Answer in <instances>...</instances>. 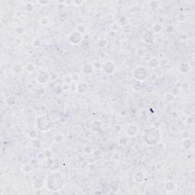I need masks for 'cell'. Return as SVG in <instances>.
Returning a JSON list of instances; mask_svg holds the SVG:
<instances>
[{"instance_id": "cell-26", "label": "cell", "mask_w": 195, "mask_h": 195, "mask_svg": "<svg viewBox=\"0 0 195 195\" xmlns=\"http://www.w3.org/2000/svg\"><path fill=\"white\" fill-rule=\"evenodd\" d=\"M25 69L29 73H33L36 69V66L32 63H28L25 66Z\"/></svg>"}, {"instance_id": "cell-41", "label": "cell", "mask_w": 195, "mask_h": 195, "mask_svg": "<svg viewBox=\"0 0 195 195\" xmlns=\"http://www.w3.org/2000/svg\"><path fill=\"white\" fill-rule=\"evenodd\" d=\"M171 92L176 97L177 95H179V93H180V89H179L178 88H177V87H174V88H173L172 89Z\"/></svg>"}, {"instance_id": "cell-8", "label": "cell", "mask_w": 195, "mask_h": 195, "mask_svg": "<svg viewBox=\"0 0 195 195\" xmlns=\"http://www.w3.org/2000/svg\"><path fill=\"white\" fill-rule=\"evenodd\" d=\"M138 131H139V128L135 124H130V125H128L125 128V133H126V134L128 136H130V137L136 136V134L138 133Z\"/></svg>"}, {"instance_id": "cell-45", "label": "cell", "mask_w": 195, "mask_h": 195, "mask_svg": "<svg viewBox=\"0 0 195 195\" xmlns=\"http://www.w3.org/2000/svg\"><path fill=\"white\" fill-rule=\"evenodd\" d=\"M44 153H45V155H46L47 159V158H50L51 155H52V152H51L50 150H48V149L44 150Z\"/></svg>"}, {"instance_id": "cell-1", "label": "cell", "mask_w": 195, "mask_h": 195, "mask_svg": "<svg viewBox=\"0 0 195 195\" xmlns=\"http://www.w3.org/2000/svg\"><path fill=\"white\" fill-rule=\"evenodd\" d=\"M162 140L161 132L156 127H150L145 131L143 140L148 146H155Z\"/></svg>"}, {"instance_id": "cell-39", "label": "cell", "mask_w": 195, "mask_h": 195, "mask_svg": "<svg viewBox=\"0 0 195 195\" xmlns=\"http://www.w3.org/2000/svg\"><path fill=\"white\" fill-rule=\"evenodd\" d=\"M49 18H47V17H43L41 19V21H40V22H41V24H42V25H43V26H47L48 24H49Z\"/></svg>"}, {"instance_id": "cell-49", "label": "cell", "mask_w": 195, "mask_h": 195, "mask_svg": "<svg viewBox=\"0 0 195 195\" xmlns=\"http://www.w3.org/2000/svg\"><path fill=\"white\" fill-rule=\"evenodd\" d=\"M166 31L168 33H172L174 31V28L173 26L172 25H168L167 28H166Z\"/></svg>"}, {"instance_id": "cell-7", "label": "cell", "mask_w": 195, "mask_h": 195, "mask_svg": "<svg viewBox=\"0 0 195 195\" xmlns=\"http://www.w3.org/2000/svg\"><path fill=\"white\" fill-rule=\"evenodd\" d=\"M82 34H81L80 33H79L78 31H74V32L71 33L70 35L69 36V42L72 44L76 45L78 43H81L82 40Z\"/></svg>"}, {"instance_id": "cell-3", "label": "cell", "mask_w": 195, "mask_h": 195, "mask_svg": "<svg viewBox=\"0 0 195 195\" xmlns=\"http://www.w3.org/2000/svg\"><path fill=\"white\" fill-rule=\"evenodd\" d=\"M53 120L49 116V114H43L39 116L36 120L37 128L41 132H47L53 127Z\"/></svg>"}, {"instance_id": "cell-50", "label": "cell", "mask_w": 195, "mask_h": 195, "mask_svg": "<svg viewBox=\"0 0 195 195\" xmlns=\"http://www.w3.org/2000/svg\"><path fill=\"white\" fill-rule=\"evenodd\" d=\"M38 3H40V4H41V5H46V4H47V3H49V2H42V1H39L38 2Z\"/></svg>"}, {"instance_id": "cell-42", "label": "cell", "mask_w": 195, "mask_h": 195, "mask_svg": "<svg viewBox=\"0 0 195 195\" xmlns=\"http://www.w3.org/2000/svg\"><path fill=\"white\" fill-rule=\"evenodd\" d=\"M193 122H194V118H193L192 117L188 116V117H187V118L185 119V124H187V125H191V124H193Z\"/></svg>"}, {"instance_id": "cell-15", "label": "cell", "mask_w": 195, "mask_h": 195, "mask_svg": "<svg viewBox=\"0 0 195 195\" xmlns=\"http://www.w3.org/2000/svg\"><path fill=\"white\" fill-rule=\"evenodd\" d=\"M93 69H94L93 65L91 64V63H85L84 65L82 66V72L86 75L91 74L93 72Z\"/></svg>"}, {"instance_id": "cell-12", "label": "cell", "mask_w": 195, "mask_h": 195, "mask_svg": "<svg viewBox=\"0 0 195 195\" xmlns=\"http://www.w3.org/2000/svg\"><path fill=\"white\" fill-rule=\"evenodd\" d=\"M176 187V184L172 181H168L164 184V189L167 192H173L174 191H175Z\"/></svg>"}, {"instance_id": "cell-43", "label": "cell", "mask_w": 195, "mask_h": 195, "mask_svg": "<svg viewBox=\"0 0 195 195\" xmlns=\"http://www.w3.org/2000/svg\"><path fill=\"white\" fill-rule=\"evenodd\" d=\"M64 82H65L68 85V84H70V83H72L73 82V80H72V78H71V76H66L65 78H64Z\"/></svg>"}, {"instance_id": "cell-20", "label": "cell", "mask_w": 195, "mask_h": 195, "mask_svg": "<svg viewBox=\"0 0 195 195\" xmlns=\"http://www.w3.org/2000/svg\"><path fill=\"white\" fill-rule=\"evenodd\" d=\"M22 171L25 174L31 173L33 171L32 165L30 164V163H27V164L23 165L22 166Z\"/></svg>"}, {"instance_id": "cell-19", "label": "cell", "mask_w": 195, "mask_h": 195, "mask_svg": "<svg viewBox=\"0 0 195 195\" xmlns=\"http://www.w3.org/2000/svg\"><path fill=\"white\" fill-rule=\"evenodd\" d=\"M159 60L156 57L151 58L148 62V66L150 68H156L159 66Z\"/></svg>"}, {"instance_id": "cell-32", "label": "cell", "mask_w": 195, "mask_h": 195, "mask_svg": "<svg viewBox=\"0 0 195 195\" xmlns=\"http://www.w3.org/2000/svg\"><path fill=\"white\" fill-rule=\"evenodd\" d=\"M46 159H47V157H46V155H45L44 152H39V153L37 155V159L39 160L40 162H43Z\"/></svg>"}, {"instance_id": "cell-2", "label": "cell", "mask_w": 195, "mask_h": 195, "mask_svg": "<svg viewBox=\"0 0 195 195\" xmlns=\"http://www.w3.org/2000/svg\"><path fill=\"white\" fill-rule=\"evenodd\" d=\"M63 185V180L61 174L58 172L52 173L47 179V186L48 190L51 191H57L62 188Z\"/></svg>"}, {"instance_id": "cell-6", "label": "cell", "mask_w": 195, "mask_h": 195, "mask_svg": "<svg viewBox=\"0 0 195 195\" xmlns=\"http://www.w3.org/2000/svg\"><path fill=\"white\" fill-rule=\"evenodd\" d=\"M50 79V73H48L46 71H41L40 73H38L37 76L36 77V80L39 84H46L48 82V81Z\"/></svg>"}, {"instance_id": "cell-13", "label": "cell", "mask_w": 195, "mask_h": 195, "mask_svg": "<svg viewBox=\"0 0 195 195\" xmlns=\"http://www.w3.org/2000/svg\"><path fill=\"white\" fill-rule=\"evenodd\" d=\"M142 40L148 43H153V34H152V31H147L144 33V34L142 35Z\"/></svg>"}, {"instance_id": "cell-24", "label": "cell", "mask_w": 195, "mask_h": 195, "mask_svg": "<svg viewBox=\"0 0 195 195\" xmlns=\"http://www.w3.org/2000/svg\"><path fill=\"white\" fill-rule=\"evenodd\" d=\"M163 29V26L160 24H155L152 26V32L155 34H159L162 31V30Z\"/></svg>"}, {"instance_id": "cell-22", "label": "cell", "mask_w": 195, "mask_h": 195, "mask_svg": "<svg viewBox=\"0 0 195 195\" xmlns=\"http://www.w3.org/2000/svg\"><path fill=\"white\" fill-rule=\"evenodd\" d=\"M164 97H165V99L168 102H170V103L173 102L174 101V99H175V96L171 92H166V93L165 94Z\"/></svg>"}, {"instance_id": "cell-25", "label": "cell", "mask_w": 195, "mask_h": 195, "mask_svg": "<svg viewBox=\"0 0 195 195\" xmlns=\"http://www.w3.org/2000/svg\"><path fill=\"white\" fill-rule=\"evenodd\" d=\"M133 89L136 92H139L142 90V85H141L140 82H138V81H136L133 83Z\"/></svg>"}, {"instance_id": "cell-27", "label": "cell", "mask_w": 195, "mask_h": 195, "mask_svg": "<svg viewBox=\"0 0 195 195\" xmlns=\"http://www.w3.org/2000/svg\"><path fill=\"white\" fill-rule=\"evenodd\" d=\"M97 44L100 48L105 49V48H106L107 46H108V41H107V40H105V39H99L98 41Z\"/></svg>"}, {"instance_id": "cell-48", "label": "cell", "mask_w": 195, "mask_h": 195, "mask_svg": "<svg viewBox=\"0 0 195 195\" xmlns=\"http://www.w3.org/2000/svg\"><path fill=\"white\" fill-rule=\"evenodd\" d=\"M6 20H9V18H8V17L6 16V15H2V18H1V22H2L3 24H6Z\"/></svg>"}, {"instance_id": "cell-28", "label": "cell", "mask_w": 195, "mask_h": 195, "mask_svg": "<svg viewBox=\"0 0 195 195\" xmlns=\"http://www.w3.org/2000/svg\"><path fill=\"white\" fill-rule=\"evenodd\" d=\"M118 24H119L120 27H124L127 24V19L126 18V17L124 16H122L120 17L118 20V22H117Z\"/></svg>"}, {"instance_id": "cell-31", "label": "cell", "mask_w": 195, "mask_h": 195, "mask_svg": "<svg viewBox=\"0 0 195 195\" xmlns=\"http://www.w3.org/2000/svg\"><path fill=\"white\" fill-rule=\"evenodd\" d=\"M24 10L27 12H31L34 10V5L31 2H27L24 5Z\"/></svg>"}, {"instance_id": "cell-10", "label": "cell", "mask_w": 195, "mask_h": 195, "mask_svg": "<svg viewBox=\"0 0 195 195\" xmlns=\"http://www.w3.org/2000/svg\"><path fill=\"white\" fill-rule=\"evenodd\" d=\"M146 180V174L142 171H138L133 174V181L137 184H142Z\"/></svg>"}, {"instance_id": "cell-18", "label": "cell", "mask_w": 195, "mask_h": 195, "mask_svg": "<svg viewBox=\"0 0 195 195\" xmlns=\"http://www.w3.org/2000/svg\"><path fill=\"white\" fill-rule=\"evenodd\" d=\"M193 144H194V142H193V140L191 138H187V139H184L183 140L182 146H183V147H184V149H186V150L191 149L192 146H193Z\"/></svg>"}, {"instance_id": "cell-36", "label": "cell", "mask_w": 195, "mask_h": 195, "mask_svg": "<svg viewBox=\"0 0 195 195\" xmlns=\"http://www.w3.org/2000/svg\"><path fill=\"white\" fill-rule=\"evenodd\" d=\"M191 136V133L187 130H184L181 132V137L182 139H187V138H190Z\"/></svg>"}, {"instance_id": "cell-35", "label": "cell", "mask_w": 195, "mask_h": 195, "mask_svg": "<svg viewBox=\"0 0 195 195\" xmlns=\"http://www.w3.org/2000/svg\"><path fill=\"white\" fill-rule=\"evenodd\" d=\"M71 78H72V80L73 82H79V79H80V75L77 73H73L72 75H70Z\"/></svg>"}, {"instance_id": "cell-11", "label": "cell", "mask_w": 195, "mask_h": 195, "mask_svg": "<svg viewBox=\"0 0 195 195\" xmlns=\"http://www.w3.org/2000/svg\"><path fill=\"white\" fill-rule=\"evenodd\" d=\"M91 129L95 133H99L102 130V123L100 120H95L91 124Z\"/></svg>"}, {"instance_id": "cell-40", "label": "cell", "mask_w": 195, "mask_h": 195, "mask_svg": "<svg viewBox=\"0 0 195 195\" xmlns=\"http://www.w3.org/2000/svg\"><path fill=\"white\" fill-rule=\"evenodd\" d=\"M84 152H85L86 154H91V153H92V152H93V150H92V146H86L84 148Z\"/></svg>"}, {"instance_id": "cell-38", "label": "cell", "mask_w": 195, "mask_h": 195, "mask_svg": "<svg viewBox=\"0 0 195 195\" xmlns=\"http://www.w3.org/2000/svg\"><path fill=\"white\" fill-rule=\"evenodd\" d=\"M119 186H118V184H111V186H110V191H112V192H114V193H118V191H119Z\"/></svg>"}, {"instance_id": "cell-44", "label": "cell", "mask_w": 195, "mask_h": 195, "mask_svg": "<svg viewBox=\"0 0 195 195\" xmlns=\"http://www.w3.org/2000/svg\"><path fill=\"white\" fill-rule=\"evenodd\" d=\"M74 5H76V6H80L81 5H82L83 3H84V2L83 1H79V0H75V1H73V2H72Z\"/></svg>"}, {"instance_id": "cell-47", "label": "cell", "mask_w": 195, "mask_h": 195, "mask_svg": "<svg viewBox=\"0 0 195 195\" xmlns=\"http://www.w3.org/2000/svg\"><path fill=\"white\" fill-rule=\"evenodd\" d=\"M32 45L34 47H38L41 45V41H40L39 40L36 39V40H34V41H33Z\"/></svg>"}, {"instance_id": "cell-33", "label": "cell", "mask_w": 195, "mask_h": 195, "mask_svg": "<svg viewBox=\"0 0 195 195\" xmlns=\"http://www.w3.org/2000/svg\"><path fill=\"white\" fill-rule=\"evenodd\" d=\"M160 5V2L159 1H151L150 2V6L152 9H158Z\"/></svg>"}, {"instance_id": "cell-46", "label": "cell", "mask_w": 195, "mask_h": 195, "mask_svg": "<svg viewBox=\"0 0 195 195\" xmlns=\"http://www.w3.org/2000/svg\"><path fill=\"white\" fill-rule=\"evenodd\" d=\"M111 28H112V30H114V31H118V30H119L120 28V27L119 24H118V23H114V24H112Z\"/></svg>"}, {"instance_id": "cell-37", "label": "cell", "mask_w": 195, "mask_h": 195, "mask_svg": "<svg viewBox=\"0 0 195 195\" xmlns=\"http://www.w3.org/2000/svg\"><path fill=\"white\" fill-rule=\"evenodd\" d=\"M102 63H101L100 61H95L92 63L93 65V67L94 69H101V67H102Z\"/></svg>"}, {"instance_id": "cell-14", "label": "cell", "mask_w": 195, "mask_h": 195, "mask_svg": "<svg viewBox=\"0 0 195 195\" xmlns=\"http://www.w3.org/2000/svg\"><path fill=\"white\" fill-rule=\"evenodd\" d=\"M44 185V182L42 179L41 178H37L33 182V188L35 190H41Z\"/></svg>"}, {"instance_id": "cell-30", "label": "cell", "mask_w": 195, "mask_h": 195, "mask_svg": "<svg viewBox=\"0 0 195 195\" xmlns=\"http://www.w3.org/2000/svg\"><path fill=\"white\" fill-rule=\"evenodd\" d=\"M86 27L84 24H79L76 28V31L80 33L81 34H83L84 33L86 32Z\"/></svg>"}, {"instance_id": "cell-23", "label": "cell", "mask_w": 195, "mask_h": 195, "mask_svg": "<svg viewBox=\"0 0 195 195\" xmlns=\"http://www.w3.org/2000/svg\"><path fill=\"white\" fill-rule=\"evenodd\" d=\"M5 103L7 104V105H9V106H14L15 105V103H16V99H15V98L14 97V96H12V95H10V96H9V97L6 98V99H5Z\"/></svg>"}, {"instance_id": "cell-9", "label": "cell", "mask_w": 195, "mask_h": 195, "mask_svg": "<svg viewBox=\"0 0 195 195\" xmlns=\"http://www.w3.org/2000/svg\"><path fill=\"white\" fill-rule=\"evenodd\" d=\"M88 90V86L85 82H79L76 85V92L79 94L84 95L86 94Z\"/></svg>"}, {"instance_id": "cell-17", "label": "cell", "mask_w": 195, "mask_h": 195, "mask_svg": "<svg viewBox=\"0 0 195 195\" xmlns=\"http://www.w3.org/2000/svg\"><path fill=\"white\" fill-rule=\"evenodd\" d=\"M11 71L15 74H20V73H22V71H23V66L20 63H15L14 65L12 66Z\"/></svg>"}, {"instance_id": "cell-29", "label": "cell", "mask_w": 195, "mask_h": 195, "mask_svg": "<svg viewBox=\"0 0 195 195\" xmlns=\"http://www.w3.org/2000/svg\"><path fill=\"white\" fill-rule=\"evenodd\" d=\"M54 140L56 143H61L63 141V136L60 133L56 134L54 136Z\"/></svg>"}, {"instance_id": "cell-16", "label": "cell", "mask_w": 195, "mask_h": 195, "mask_svg": "<svg viewBox=\"0 0 195 195\" xmlns=\"http://www.w3.org/2000/svg\"><path fill=\"white\" fill-rule=\"evenodd\" d=\"M178 70L181 73H187L190 71V65L187 63H181L178 66Z\"/></svg>"}, {"instance_id": "cell-21", "label": "cell", "mask_w": 195, "mask_h": 195, "mask_svg": "<svg viewBox=\"0 0 195 195\" xmlns=\"http://www.w3.org/2000/svg\"><path fill=\"white\" fill-rule=\"evenodd\" d=\"M14 31H15V34L17 35L21 36V35H23L25 33V28L23 26H22V25H17L15 28Z\"/></svg>"}, {"instance_id": "cell-34", "label": "cell", "mask_w": 195, "mask_h": 195, "mask_svg": "<svg viewBox=\"0 0 195 195\" xmlns=\"http://www.w3.org/2000/svg\"><path fill=\"white\" fill-rule=\"evenodd\" d=\"M37 133L35 130H31L28 133V136L32 140H35L37 138Z\"/></svg>"}, {"instance_id": "cell-4", "label": "cell", "mask_w": 195, "mask_h": 195, "mask_svg": "<svg viewBox=\"0 0 195 195\" xmlns=\"http://www.w3.org/2000/svg\"><path fill=\"white\" fill-rule=\"evenodd\" d=\"M147 69L143 66H137L134 69L133 72V77L136 81L143 82L147 78Z\"/></svg>"}, {"instance_id": "cell-5", "label": "cell", "mask_w": 195, "mask_h": 195, "mask_svg": "<svg viewBox=\"0 0 195 195\" xmlns=\"http://www.w3.org/2000/svg\"><path fill=\"white\" fill-rule=\"evenodd\" d=\"M101 69L105 74L111 75L115 72L116 66L114 65V63L113 62H111V61H106V62L103 63Z\"/></svg>"}]
</instances>
